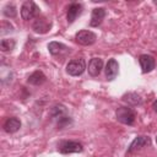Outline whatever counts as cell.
<instances>
[{
	"label": "cell",
	"instance_id": "2e32d148",
	"mask_svg": "<svg viewBox=\"0 0 157 157\" xmlns=\"http://www.w3.org/2000/svg\"><path fill=\"white\" fill-rule=\"evenodd\" d=\"M48 50L52 55H59L64 52L67 50V47L63 43H59V42H50L48 44Z\"/></svg>",
	"mask_w": 157,
	"mask_h": 157
},
{
	"label": "cell",
	"instance_id": "52a82bcc",
	"mask_svg": "<svg viewBox=\"0 0 157 157\" xmlns=\"http://www.w3.org/2000/svg\"><path fill=\"white\" fill-rule=\"evenodd\" d=\"M150 145H151V139L148 136H144V135L136 136L134 139V141L130 144V146L128 148V153H131V152H134L136 150H140V148L146 147V146H150Z\"/></svg>",
	"mask_w": 157,
	"mask_h": 157
},
{
	"label": "cell",
	"instance_id": "4fadbf2b",
	"mask_svg": "<svg viewBox=\"0 0 157 157\" xmlns=\"http://www.w3.org/2000/svg\"><path fill=\"white\" fill-rule=\"evenodd\" d=\"M33 29L37 33H47L50 29V22L45 17H37L33 23Z\"/></svg>",
	"mask_w": 157,
	"mask_h": 157
},
{
	"label": "cell",
	"instance_id": "ba28073f",
	"mask_svg": "<svg viewBox=\"0 0 157 157\" xmlns=\"http://www.w3.org/2000/svg\"><path fill=\"white\" fill-rule=\"evenodd\" d=\"M139 63H140V66H141L144 74L152 71L155 69V66H156L155 58L151 56V55H147V54H141L139 56Z\"/></svg>",
	"mask_w": 157,
	"mask_h": 157
},
{
	"label": "cell",
	"instance_id": "277c9868",
	"mask_svg": "<svg viewBox=\"0 0 157 157\" xmlns=\"http://www.w3.org/2000/svg\"><path fill=\"white\" fill-rule=\"evenodd\" d=\"M85 69H86V63L81 58L74 59V60L69 61V64L66 65V72L70 76H80L83 74Z\"/></svg>",
	"mask_w": 157,
	"mask_h": 157
},
{
	"label": "cell",
	"instance_id": "5b68a950",
	"mask_svg": "<svg viewBox=\"0 0 157 157\" xmlns=\"http://www.w3.org/2000/svg\"><path fill=\"white\" fill-rule=\"evenodd\" d=\"M58 150L61 153H78L83 151L82 144L77 141H60L58 145Z\"/></svg>",
	"mask_w": 157,
	"mask_h": 157
},
{
	"label": "cell",
	"instance_id": "ffe728a7",
	"mask_svg": "<svg viewBox=\"0 0 157 157\" xmlns=\"http://www.w3.org/2000/svg\"><path fill=\"white\" fill-rule=\"evenodd\" d=\"M152 108H153V110L157 113V99H156V101L152 103Z\"/></svg>",
	"mask_w": 157,
	"mask_h": 157
},
{
	"label": "cell",
	"instance_id": "5bb4252c",
	"mask_svg": "<svg viewBox=\"0 0 157 157\" xmlns=\"http://www.w3.org/2000/svg\"><path fill=\"white\" fill-rule=\"evenodd\" d=\"M21 128V121L18 118L12 117V118H7L6 121L4 123V130L9 134H13L16 131H18Z\"/></svg>",
	"mask_w": 157,
	"mask_h": 157
},
{
	"label": "cell",
	"instance_id": "ac0fdd59",
	"mask_svg": "<svg viewBox=\"0 0 157 157\" xmlns=\"http://www.w3.org/2000/svg\"><path fill=\"white\" fill-rule=\"evenodd\" d=\"M123 99L132 105H137V104H141L142 103V99L140 98V96H137L136 93H128L123 97Z\"/></svg>",
	"mask_w": 157,
	"mask_h": 157
},
{
	"label": "cell",
	"instance_id": "6da1fadb",
	"mask_svg": "<svg viewBox=\"0 0 157 157\" xmlns=\"http://www.w3.org/2000/svg\"><path fill=\"white\" fill-rule=\"evenodd\" d=\"M50 115L54 120H56V124H58L59 129H63L64 126L71 124V119L67 115V110H66L65 105H63V104L53 105V108L50 110Z\"/></svg>",
	"mask_w": 157,
	"mask_h": 157
},
{
	"label": "cell",
	"instance_id": "8fae6325",
	"mask_svg": "<svg viewBox=\"0 0 157 157\" xmlns=\"http://www.w3.org/2000/svg\"><path fill=\"white\" fill-rule=\"evenodd\" d=\"M81 13H82V5L78 4V2H72L69 6V9H67V13H66L67 22L69 23H72Z\"/></svg>",
	"mask_w": 157,
	"mask_h": 157
},
{
	"label": "cell",
	"instance_id": "7c38bea8",
	"mask_svg": "<svg viewBox=\"0 0 157 157\" xmlns=\"http://www.w3.org/2000/svg\"><path fill=\"white\" fill-rule=\"evenodd\" d=\"M105 17V10L103 7H96L92 10V15H91V21H90V25L92 27H98L103 18Z\"/></svg>",
	"mask_w": 157,
	"mask_h": 157
},
{
	"label": "cell",
	"instance_id": "d6986e66",
	"mask_svg": "<svg viewBox=\"0 0 157 157\" xmlns=\"http://www.w3.org/2000/svg\"><path fill=\"white\" fill-rule=\"evenodd\" d=\"M2 12H4V15H5L6 17H10V18H12V17H15V16L17 15L16 6H15V5H12V4H7V5L4 7Z\"/></svg>",
	"mask_w": 157,
	"mask_h": 157
},
{
	"label": "cell",
	"instance_id": "44dd1931",
	"mask_svg": "<svg viewBox=\"0 0 157 157\" xmlns=\"http://www.w3.org/2000/svg\"><path fill=\"white\" fill-rule=\"evenodd\" d=\"M156 142H157V136H156Z\"/></svg>",
	"mask_w": 157,
	"mask_h": 157
},
{
	"label": "cell",
	"instance_id": "3957f363",
	"mask_svg": "<svg viewBox=\"0 0 157 157\" xmlns=\"http://www.w3.org/2000/svg\"><path fill=\"white\" fill-rule=\"evenodd\" d=\"M39 16V7L36 5V2L28 0L25 1L21 6V17L26 21H29L34 17Z\"/></svg>",
	"mask_w": 157,
	"mask_h": 157
},
{
	"label": "cell",
	"instance_id": "7a4b0ae2",
	"mask_svg": "<svg viewBox=\"0 0 157 157\" xmlns=\"http://www.w3.org/2000/svg\"><path fill=\"white\" fill-rule=\"evenodd\" d=\"M117 120L125 125H132L135 121V113L129 107H119L115 110Z\"/></svg>",
	"mask_w": 157,
	"mask_h": 157
},
{
	"label": "cell",
	"instance_id": "e0dca14e",
	"mask_svg": "<svg viewBox=\"0 0 157 157\" xmlns=\"http://www.w3.org/2000/svg\"><path fill=\"white\" fill-rule=\"evenodd\" d=\"M16 45V42L15 39L12 38H6V39H2L1 43H0V48L2 52H11Z\"/></svg>",
	"mask_w": 157,
	"mask_h": 157
},
{
	"label": "cell",
	"instance_id": "9a60e30c",
	"mask_svg": "<svg viewBox=\"0 0 157 157\" xmlns=\"http://www.w3.org/2000/svg\"><path fill=\"white\" fill-rule=\"evenodd\" d=\"M45 80H47V78H45V75H44L42 71H39V70H37V71L32 72V74L28 76V78H27L28 83L34 85V86L43 85V83L45 82Z\"/></svg>",
	"mask_w": 157,
	"mask_h": 157
},
{
	"label": "cell",
	"instance_id": "30bf717a",
	"mask_svg": "<svg viewBox=\"0 0 157 157\" xmlns=\"http://www.w3.org/2000/svg\"><path fill=\"white\" fill-rule=\"evenodd\" d=\"M103 69V60L101 58H92L88 63V74L92 77H96L101 74Z\"/></svg>",
	"mask_w": 157,
	"mask_h": 157
},
{
	"label": "cell",
	"instance_id": "9c48e42d",
	"mask_svg": "<svg viewBox=\"0 0 157 157\" xmlns=\"http://www.w3.org/2000/svg\"><path fill=\"white\" fill-rule=\"evenodd\" d=\"M118 71H119V64L115 59H109L107 65H105V77L108 81H113L117 75H118Z\"/></svg>",
	"mask_w": 157,
	"mask_h": 157
},
{
	"label": "cell",
	"instance_id": "8992f818",
	"mask_svg": "<svg viewBox=\"0 0 157 157\" xmlns=\"http://www.w3.org/2000/svg\"><path fill=\"white\" fill-rule=\"evenodd\" d=\"M75 39L76 42L80 44V45H92L96 39H97V36L92 32V31H88V29H82V31H78L75 36Z\"/></svg>",
	"mask_w": 157,
	"mask_h": 157
}]
</instances>
